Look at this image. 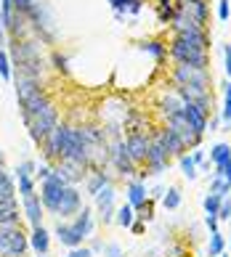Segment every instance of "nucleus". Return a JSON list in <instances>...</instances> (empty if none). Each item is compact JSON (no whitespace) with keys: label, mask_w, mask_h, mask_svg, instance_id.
Returning a JSON list of instances; mask_svg holds the SVG:
<instances>
[{"label":"nucleus","mask_w":231,"mask_h":257,"mask_svg":"<svg viewBox=\"0 0 231 257\" xmlns=\"http://www.w3.org/2000/svg\"><path fill=\"white\" fill-rule=\"evenodd\" d=\"M130 231H133V233H136V236H141L143 231H146V223H141V220H136V223H133V225H130Z\"/></svg>","instance_id":"13d9d810"},{"label":"nucleus","mask_w":231,"mask_h":257,"mask_svg":"<svg viewBox=\"0 0 231 257\" xmlns=\"http://www.w3.org/2000/svg\"><path fill=\"white\" fill-rule=\"evenodd\" d=\"M53 236L59 239L61 246H66V249H77V246H83V241H85L83 236H80V231H77L72 223H66V220H59V223H56Z\"/></svg>","instance_id":"aec40b11"},{"label":"nucleus","mask_w":231,"mask_h":257,"mask_svg":"<svg viewBox=\"0 0 231 257\" xmlns=\"http://www.w3.org/2000/svg\"><path fill=\"white\" fill-rule=\"evenodd\" d=\"M85 204H83V194L77 186H66L64 194H61V202H59V209H56V220H69V217H74L77 212H80Z\"/></svg>","instance_id":"dca6fc26"},{"label":"nucleus","mask_w":231,"mask_h":257,"mask_svg":"<svg viewBox=\"0 0 231 257\" xmlns=\"http://www.w3.org/2000/svg\"><path fill=\"white\" fill-rule=\"evenodd\" d=\"M16 188H19V196H30V194H37V180L32 175H22L16 178Z\"/></svg>","instance_id":"ea45409f"},{"label":"nucleus","mask_w":231,"mask_h":257,"mask_svg":"<svg viewBox=\"0 0 231 257\" xmlns=\"http://www.w3.org/2000/svg\"><path fill=\"white\" fill-rule=\"evenodd\" d=\"M220 204H223V196H218L213 191H207L205 199H202V209H205V215H218L220 212Z\"/></svg>","instance_id":"58836bf2"},{"label":"nucleus","mask_w":231,"mask_h":257,"mask_svg":"<svg viewBox=\"0 0 231 257\" xmlns=\"http://www.w3.org/2000/svg\"><path fill=\"white\" fill-rule=\"evenodd\" d=\"M3 225H22V215H19L16 202H0V228Z\"/></svg>","instance_id":"c756f323"},{"label":"nucleus","mask_w":231,"mask_h":257,"mask_svg":"<svg viewBox=\"0 0 231 257\" xmlns=\"http://www.w3.org/2000/svg\"><path fill=\"white\" fill-rule=\"evenodd\" d=\"M35 173H37V162L35 159H22L16 165V170H14V178H22V175H32L35 178Z\"/></svg>","instance_id":"79ce46f5"},{"label":"nucleus","mask_w":231,"mask_h":257,"mask_svg":"<svg viewBox=\"0 0 231 257\" xmlns=\"http://www.w3.org/2000/svg\"><path fill=\"white\" fill-rule=\"evenodd\" d=\"M0 167H6V157H3V149H0Z\"/></svg>","instance_id":"bf43d9fd"},{"label":"nucleus","mask_w":231,"mask_h":257,"mask_svg":"<svg viewBox=\"0 0 231 257\" xmlns=\"http://www.w3.org/2000/svg\"><path fill=\"white\" fill-rule=\"evenodd\" d=\"M48 64H51V72H56L59 77H69L72 66H69V56H66L61 48H53L48 53Z\"/></svg>","instance_id":"cd10ccee"},{"label":"nucleus","mask_w":231,"mask_h":257,"mask_svg":"<svg viewBox=\"0 0 231 257\" xmlns=\"http://www.w3.org/2000/svg\"><path fill=\"white\" fill-rule=\"evenodd\" d=\"M170 85L173 88H205V90H213V72L199 69V66H189V64H173Z\"/></svg>","instance_id":"20e7f679"},{"label":"nucleus","mask_w":231,"mask_h":257,"mask_svg":"<svg viewBox=\"0 0 231 257\" xmlns=\"http://www.w3.org/2000/svg\"><path fill=\"white\" fill-rule=\"evenodd\" d=\"M154 217V199H149L146 204H143L141 209H136V220H141V223H149Z\"/></svg>","instance_id":"c03bdc74"},{"label":"nucleus","mask_w":231,"mask_h":257,"mask_svg":"<svg viewBox=\"0 0 231 257\" xmlns=\"http://www.w3.org/2000/svg\"><path fill=\"white\" fill-rule=\"evenodd\" d=\"M53 170H56V175H59L66 186H77L80 180H85V178L91 175V167L83 165V162H74V159H61V162H56Z\"/></svg>","instance_id":"2eb2a0df"},{"label":"nucleus","mask_w":231,"mask_h":257,"mask_svg":"<svg viewBox=\"0 0 231 257\" xmlns=\"http://www.w3.org/2000/svg\"><path fill=\"white\" fill-rule=\"evenodd\" d=\"M186 106V101L178 96V90L173 88H165L160 93V98H157V114H160V122H165L168 117H173V114H181Z\"/></svg>","instance_id":"f3484780"},{"label":"nucleus","mask_w":231,"mask_h":257,"mask_svg":"<svg viewBox=\"0 0 231 257\" xmlns=\"http://www.w3.org/2000/svg\"><path fill=\"white\" fill-rule=\"evenodd\" d=\"M133 48H136L138 53H143V56H149V59H154L160 66L165 64V59H168V43L160 40V37H146V40L136 43Z\"/></svg>","instance_id":"6ab92c4d"},{"label":"nucleus","mask_w":231,"mask_h":257,"mask_svg":"<svg viewBox=\"0 0 231 257\" xmlns=\"http://www.w3.org/2000/svg\"><path fill=\"white\" fill-rule=\"evenodd\" d=\"M114 223L122 225V228H130L133 223H136V209H133L128 202L120 204V207H117V215H114Z\"/></svg>","instance_id":"72a5a7b5"},{"label":"nucleus","mask_w":231,"mask_h":257,"mask_svg":"<svg viewBox=\"0 0 231 257\" xmlns=\"http://www.w3.org/2000/svg\"><path fill=\"white\" fill-rule=\"evenodd\" d=\"M220 53H223V72H226V80H231V43L220 45Z\"/></svg>","instance_id":"49530a36"},{"label":"nucleus","mask_w":231,"mask_h":257,"mask_svg":"<svg viewBox=\"0 0 231 257\" xmlns=\"http://www.w3.org/2000/svg\"><path fill=\"white\" fill-rule=\"evenodd\" d=\"M220 93H223V106L218 109V114L223 122V130H231V80L220 82Z\"/></svg>","instance_id":"7c9ffc66"},{"label":"nucleus","mask_w":231,"mask_h":257,"mask_svg":"<svg viewBox=\"0 0 231 257\" xmlns=\"http://www.w3.org/2000/svg\"><path fill=\"white\" fill-rule=\"evenodd\" d=\"M226 252V236L223 233H210V239H207V257H220Z\"/></svg>","instance_id":"f704fd0d"},{"label":"nucleus","mask_w":231,"mask_h":257,"mask_svg":"<svg viewBox=\"0 0 231 257\" xmlns=\"http://www.w3.org/2000/svg\"><path fill=\"white\" fill-rule=\"evenodd\" d=\"M218 220H231V199H223L220 212H218Z\"/></svg>","instance_id":"864d4df0"},{"label":"nucleus","mask_w":231,"mask_h":257,"mask_svg":"<svg viewBox=\"0 0 231 257\" xmlns=\"http://www.w3.org/2000/svg\"><path fill=\"white\" fill-rule=\"evenodd\" d=\"M45 82L43 80H32V77H19L14 74V93H16V103H24L30 96H35L37 90H43Z\"/></svg>","instance_id":"4be33fe9"},{"label":"nucleus","mask_w":231,"mask_h":257,"mask_svg":"<svg viewBox=\"0 0 231 257\" xmlns=\"http://www.w3.org/2000/svg\"><path fill=\"white\" fill-rule=\"evenodd\" d=\"M27 22H30L32 37H37L43 45H56L59 43L56 19H53V11H51V6H48V0H37V6L27 14Z\"/></svg>","instance_id":"7ed1b4c3"},{"label":"nucleus","mask_w":231,"mask_h":257,"mask_svg":"<svg viewBox=\"0 0 231 257\" xmlns=\"http://www.w3.org/2000/svg\"><path fill=\"white\" fill-rule=\"evenodd\" d=\"M220 127H223V122H220V114L215 111V114H213V117H210V119H207V130H210V133H218Z\"/></svg>","instance_id":"5fc2aeb1"},{"label":"nucleus","mask_w":231,"mask_h":257,"mask_svg":"<svg viewBox=\"0 0 231 257\" xmlns=\"http://www.w3.org/2000/svg\"><path fill=\"white\" fill-rule=\"evenodd\" d=\"M112 183H114L112 173H109V170H104V167H99V170H91V175L85 178V191H88L91 196H96L101 188H107Z\"/></svg>","instance_id":"b1692460"},{"label":"nucleus","mask_w":231,"mask_h":257,"mask_svg":"<svg viewBox=\"0 0 231 257\" xmlns=\"http://www.w3.org/2000/svg\"><path fill=\"white\" fill-rule=\"evenodd\" d=\"M220 257H228V254H226V252H223V254H220Z\"/></svg>","instance_id":"052dcab7"},{"label":"nucleus","mask_w":231,"mask_h":257,"mask_svg":"<svg viewBox=\"0 0 231 257\" xmlns=\"http://www.w3.org/2000/svg\"><path fill=\"white\" fill-rule=\"evenodd\" d=\"M88 246H91L93 254H96V252H104V241L99 239V236H91V244H88Z\"/></svg>","instance_id":"4d7b16f0"},{"label":"nucleus","mask_w":231,"mask_h":257,"mask_svg":"<svg viewBox=\"0 0 231 257\" xmlns=\"http://www.w3.org/2000/svg\"><path fill=\"white\" fill-rule=\"evenodd\" d=\"M205 225H207V231H210V233H218V231H220L218 215H205Z\"/></svg>","instance_id":"3c124183"},{"label":"nucleus","mask_w":231,"mask_h":257,"mask_svg":"<svg viewBox=\"0 0 231 257\" xmlns=\"http://www.w3.org/2000/svg\"><path fill=\"white\" fill-rule=\"evenodd\" d=\"M210 191L218 194V196H223V199H228L231 196V183L226 178H220V175H213V178H210Z\"/></svg>","instance_id":"a19ab883"},{"label":"nucleus","mask_w":231,"mask_h":257,"mask_svg":"<svg viewBox=\"0 0 231 257\" xmlns=\"http://www.w3.org/2000/svg\"><path fill=\"white\" fill-rule=\"evenodd\" d=\"M117 191H114V183L107 186V188H101L99 194L93 196V204H96V215H99V220L101 225H109L114 223V215H117Z\"/></svg>","instance_id":"f8f14e48"},{"label":"nucleus","mask_w":231,"mask_h":257,"mask_svg":"<svg viewBox=\"0 0 231 257\" xmlns=\"http://www.w3.org/2000/svg\"><path fill=\"white\" fill-rule=\"evenodd\" d=\"M64 257H93V252H91V246H77V249H69Z\"/></svg>","instance_id":"603ef678"},{"label":"nucleus","mask_w":231,"mask_h":257,"mask_svg":"<svg viewBox=\"0 0 231 257\" xmlns=\"http://www.w3.org/2000/svg\"><path fill=\"white\" fill-rule=\"evenodd\" d=\"M210 48H213L210 30L176 32L168 40V59L173 64H189V66H199V69H210Z\"/></svg>","instance_id":"f257e3e1"},{"label":"nucleus","mask_w":231,"mask_h":257,"mask_svg":"<svg viewBox=\"0 0 231 257\" xmlns=\"http://www.w3.org/2000/svg\"><path fill=\"white\" fill-rule=\"evenodd\" d=\"M16 178L6 167H0V202H16Z\"/></svg>","instance_id":"c85d7f7f"},{"label":"nucleus","mask_w":231,"mask_h":257,"mask_svg":"<svg viewBox=\"0 0 231 257\" xmlns=\"http://www.w3.org/2000/svg\"><path fill=\"white\" fill-rule=\"evenodd\" d=\"M160 202H162V207H165V209H178L181 202H184V196H181V188H178V186H170Z\"/></svg>","instance_id":"e433bc0d"},{"label":"nucleus","mask_w":231,"mask_h":257,"mask_svg":"<svg viewBox=\"0 0 231 257\" xmlns=\"http://www.w3.org/2000/svg\"><path fill=\"white\" fill-rule=\"evenodd\" d=\"M215 16H218V22H228L231 19V0H218V6H215Z\"/></svg>","instance_id":"37998d69"},{"label":"nucleus","mask_w":231,"mask_h":257,"mask_svg":"<svg viewBox=\"0 0 231 257\" xmlns=\"http://www.w3.org/2000/svg\"><path fill=\"white\" fill-rule=\"evenodd\" d=\"M165 191H168V188L162 186V183L151 186V188H149V199H154V202H157V199H162V196H165Z\"/></svg>","instance_id":"6e6d98bb"},{"label":"nucleus","mask_w":231,"mask_h":257,"mask_svg":"<svg viewBox=\"0 0 231 257\" xmlns=\"http://www.w3.org/2000/svg\"><path fill=\"white\" fill-rule=\"evenodd\" d=\"M61 122V114H59V106H53L48 109V111H43V114H37V117H32L30 122H27V133H30V138H32V144H37V146H43V141L51 136V130L56 127Z\"/></svg>","instance_id":"423d86ee"},{"label":"nucleus","mask_w":231,"mask_h":257,"mask_svg":"<svg viewBox=\"0 0 231 257\" xmlns=\"http://www.w3.org/2000/svg\"><path fill=\"white\" fill-rule=\"evenodd\" d=\"M151 138L160 141V144L165 146V151L170 154V159H181L184 154H189L186 144H184V141H181L170 127H165V125H154V127H151Z\"/></svg>","instance_id":"ddd939ff"},{"label":"nucleus","mask_w":231,"mask_h":257,"mask_svg":"<svg viewBox=\"0 0 231 257\" xmlns=\"http://www.w3.org/2000/svg\"><path fill=\"white\" fill-rule=\"evenodd\" d=\"M0 80L14 82V61H11L8 48H0Z\"/></svg>","instance_id":"c9c22d12"},{"label":"nucleus","mask_w":231,"mask_h":257,"mask_svg":"<svg viewBox=\"0 0 231 257\" xmlns=\"http://www.w3.org/2000/svg\"><path fill=\"white\" fill-rule=\"evenodd\" d=\"M51 175H53V165L40 162V165H37V173H35V180H37V183H43V180H48Z\"/></svg>","instance_id":"a18cd8bd"},{"label":"nucleus","mask_w":231,"mask_h":257,"mask_svg":"<svg viewBox=\"0 0 231 257\" xmlns=\"http://www.w3.org/2000/svg\"><path fill=\"white\" fill-rule=\"evenodd\" d=\"M213 175H220V178H226L228 183H231V159L226 162V165H218V167H213ZM210 175V178H213Z\"/></svg>","instance_id":"8fccbe9b"},{"label":"nucleus","mask_w":231,"mask_h":257,"mask_svg":"<svg viewBox=\"0 0 231 257\" xmlns=\"http://www.w3.org/2000/svg\"><path fill=\"white\" fill-rule=\"evenodd\" d=\"M109 167H112L122 180H130V178L138 175V165L130 159L128 146H125V138L112 141V144H109Z\"/></svg>","instance_id":"0eeeda50"},{"label":"nucleus","mask_w":231,"mask_h":257,"mask_svg":"<svg viewBox=\"0 0 231 257\" xmlns=\"http://www.w3.org/2000/svg\"><path fill=\"white\" fill-rule=\"evenodd\" d=\"M30 246H32V252H37L40 257L48 254V249H51V233H48L45 225H37L30 231Z\"/></svg>","instance_id":"393cba45"},{"label":"nucleus","mask_w":231,"mask_h":257,"mask_svg":"<svg viewBox=\"0 0 231 257\" xmlns=\"http://www.w3.org/2000/svg\"><path fill=\"white\" fill-rule=\"evenodd\" d=\"M160 125L170 127V130L176 133V136H178V138H181V141H184V144H186V149H191V151H194V149H199L202 138H205V136H202V133H197V130H194V127H191L189 122H186L184 111H181V114H173V117H168L165 122H160Z\"/></svg>","instance_id":"6e6552de"},{"label":"nucleus","mask_w":231,"mask_h":257,"mask_svg":"<svg viewBox=\"0 0 231 257\" xmlns=\"http://www.w3.org/2000/svg\"><path fill=\"white\" fill-rule=\"evenodd\" d=\"M40 188V199H43V207H45V212H51V215H56V209H59V202H61V194H64V188H66V183L56 175V170H53V175L48 178V180H43V183H37Z\"/></svg>","instance_id":"9b49d317"},{"label":"nucleus","mask_w":231,"mask_h":257,"mask_svg":"<svg viewBox=\"0 0 231 257\" xmlns=\"http://www.w3.org/2000/svg\"><path fill=\"white\" fill-rule=\"evenodd\" d=\"M8 53H11V61H14V74L45 82V74L51 72V64H48L43 43L37 40V37H27V40H8Z\"/></svg>","instance_id":"f03ea898"},{"label":"nucleus","mask_w":231,"mask_h":257,"mask_svg":"<svg viewBox=\"0 0 231 257\" xmlns=\"http://www.w3.org/2000/svg\"><path fill=\"white\" fill-rule=\"evenodd\" d=\"M176 14H181L189 22L210 30V3L207 0H176Z\"/></svg>","instance_id":"9d476101"},{"label":"nucleus","mask_w":231,"mask_h":257,"mask_svg":"<svg viewBox=\"0 0 231 257\" xmlns=\"http://www.w3.org/2000/svg\"><path fill=\"white\" fill-rule=\"evenodd\" d=\"M125 146H128L130 159L138 167L146 165L149 149H151V130H138V133H125Z\"/></svg>","instance_id":"1a4fd4ad"},{"label":"nucleus","mask_w":231,"mask_h":257,"mask_svg":"<svg viewBox=\"0 0 231 257\" xmlns=\"http://www.w3.org/2000/svg\"><path fill=\"white\" fill-rule=\"evenodd\" d=\"M184 117H186V122H189V125L194 127L197 133H202V136L207 133V119H210V117L197 106V103H186V106H184Z\"/></svg>","instance_id":"bb28decb"},{"label":"nucleus","mask_w":231,"mask_h":257,"mask_svg":"<svg viewBox=\"0 0 231 257\" xmlns=\"http://www.w3.org/2000/svg\"><path fill=\"white\" fill-rule=\"evenodd\" d=\"M104 257H125V252L117 241H109V244H104Z\"/></svg>","instance_id":"de8ad7c7"},{"label":"nucleus","mask_w":231,"mask_h":257,"mask_svg":"<svg viewBox=\"0 0 231 257\" xmlns=\"http://www.w3.org/2000/svg\"><path fill=\"white\" fill-rule=\"evenodd\" d=\"M117 22H125L128 16H138L143 11V0H107Z\"/></svg>","instance_id":"5701e85b"},{"label":"nucleus","mask_w":231,"mask_h":257,"mask_svg":"<svg viewBox=\"0 0 231 257\" xmlns=\"http://www.w3.org/2000/svg\"><path fill=\"white\" fill-rule=\"evenodd\" d=\"M72 225L77 228V231H80L83 239H91V236H93V228H96L93 209H91V207H83L80 212H77V215L72 217Z\"/></svg>","instance_id":"a878e982"},{"label":"nucleus","mask_w":231,"mask_h":257,"mask_svg":"<svg viewBox=\"0 0 231 257\" xmlns=\"http://www.w3.org/2000/svg\"><path fill=\"white\" fill-rule=\"evenodd\" d=\"M228 159H231V144H226V141H218V144L210 146V162H213V167L226 165Z\"/></svg>","instance_id":"2f4dec72"},{"label":"nucleus","mask_w":231,"mask_h":257,"mask_svg":"<svg viewBox=\"0 0 231 257\" xmlns=\"http://www.w3.org/2000/svg\"><path fill=\"white\" fill-rule=\"evenodd\" d=\"M154 11H157V24L170 27L176 16V3H154Z\"/></svg>","instance_id":"473e14b6"},{"label":"nucleus","mask_w":231,"mask_h":257,"mask_svg":"<svg viewBox=\"0 0 231 257\" xmlns=\"http://www.w3.org/2000/svg\"><path fill=\"white\" fill-rule=\"evenodd\" d=\"M125 199L133 209H141L143 204L149 202V188H146V180H138V178H130L128 186H125Z\"/></svg>","instance_id":"412c9836"},{"label":"nucleus","mask_w":231,"mask_h":257,"mask_svg":"<svg viewBox=\"0 0 231 257\" xmlns=\"http://www.w3.org/2000/svg\"><path fill=\"white\" fill-rule=\"evenodd\" d=\"M30 249V236L22 231V225L0 228V257H27Z\"/></svg>","instance_id":"39448f33"},{"label":"nucleus","mask_w":231,"mask_h":257,"mask_svg":"<svg viewBox=\"0 0 231 257\" xmlns=\"http://www.w3.org/2000/svg\"><path fill=\"white\" fill-rule=\"evenodd\" d=\"M43 212H45V207H43L40 191H37V194H30V196H24V199H22V215L27 217L30 228L43 225Z\"/></svg>","instance_id":"a211bd4d"},{"label":"nucleus","mask_w":231,"mask_h":257,"mask_svg":"<svg viewBox=\"0 0 231 257\" xmlns=\"http://www.w3.org/2000/svg\"><path fill=\"white\" fill-rule=\"evenodd\" d=\"M178 167H181V173H184L186 180H197L199 167H197V162L191 159V154H184V157H181V159H178Z\"/></svg>","instance_id":"4c0bfd02"},{"label":"nucleus","mask_w":231,"mask_h":257,"mask_svg":"<svg viewBox=\"0 0 231 257\" xmlns=\"http://www.w3.org/2000/svg\"><path fill=\"white\" fill-rule=\"evenodd\" d=\"M228 223H231V220H228Z\"/></svg>","instance_id":"680f3d73"},{"label":"nucleus","mask_w":231,"mask_h":257,"mask_svg":"<svg viewBox=\"0 0 231 257\" xmlns=\"http://www.w3.org/2000/svg\"><path fill=\"white\" fill-rule=\"evenodd\" d=\"M19 106V114H22V122L27 125L32 117H37V114H43V111H48L53 106V98H51V93H48L45 88L43 90H37L35 96H30L24 103H16Z\"/></svg>","instance_id":"4468645a"},{"label":"nucleus","mask_w":231,"mask_h":257,"mask_svg":"<svg viewBox=\"0 0 231 257\" xmlns=\"http://www.w3.org/2000/svg\"><path fill=\"white\" fill-rule=\"evenodd\" d=\"M35 6H37V0H14V8H16L19 14H24V16L30 14Z\"/></svg>","instance_id":"09e8293b"}]
</instances>
